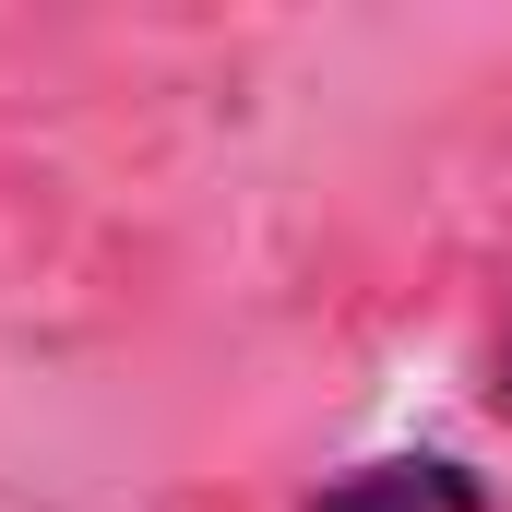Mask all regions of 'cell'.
<instances>
[{
	"instance_id": "1",
	"label": "cell",
	"mask_w": 512,
	"mask_h": 512,
	"mask_svg": "<svg viewBox=\"0 0 512 512\" xmlns=\"http://www.w3.org/2000/svg\"><path fill=\"white\" fill-rule=\"evenodd\" d=\"M310 512H501V501L441 453H382V465H346Z\"/></svg>"
},
{
	"instance_id": "2",
	"label": "cell",
	"mask_w": 512,
	"mask_h": 512,
	"mask_svg": "<svg viewBox=\"0 0 512 512\" xmlns=\"http://www.w3.org/2000/svg\"><path fill=\"white\" fill-rule=\"evenodd\" d=\"M501 417H512V334H501Z\"/></svg>"
}]
</instances>
